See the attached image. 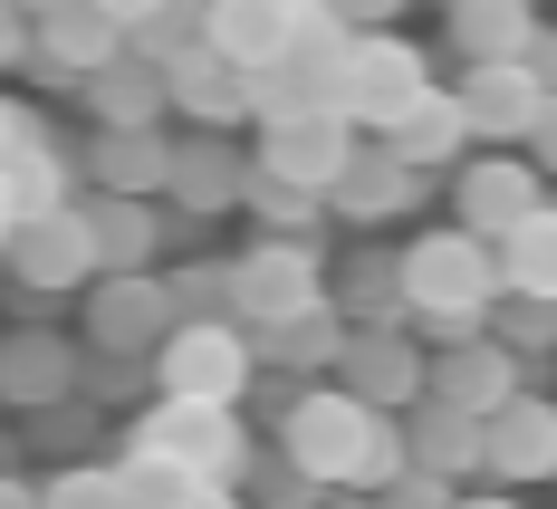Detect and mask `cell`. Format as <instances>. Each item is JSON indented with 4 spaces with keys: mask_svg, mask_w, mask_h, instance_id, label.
I'll return each mask as SVG.
<instances>
[{
    "mask_svg": "<svg viewBox=\"0 0 557 509\" xmlns=\"http://www.w3.org/2000/svg\"><path fill=\"white\" fill-rule=\"evenodd\" d=\"M278 452L298 461L318 491H356V481H375L385 491L394 471H404V413L394 404H366L356 385H318V395H288L278 404Z\"/></svg>",
    "mask_w": 557,
    "mask_h": 509,
    "instance_id": "obj_1",
    "label": "cell"
},
{
    "mask_svg": "<svg viewBox=\"0 0 557 509\" xmlns=\"http://www.w3.org/2000/svg\"><path fill=\"white\" fill-rule=\"evenodd\" d=\"M404 298H413V337L451 346V337H481L491 308H500V240L481 231H423L404 250Z\"/></svg>",
    "mask_w": 557,
    "mask_h": 509,
    "instance_id": "obj_2",
    "label": "cell"
},
{
    "mask_svg": "<svg viewBox=\"0 0 557 509\" xmlns=\"http://www.w3.org/2000/svg\"><path fill=\"white\" fill-rule=\"evenodd\" d=\"M125 461H164V471H193V481H212L231 491L240 471H250V443H240V413L212 395H154V413L125 433Z\"/></svg>",
    "mask_w": 557,
    "mask_h": 509,
    "instance_id": "obj_3",
    "label": "cell"
},
{
    "mask_svg": "<svg viewBox=\"0 0 557 509\" xmlns=\"http://www.w3.org/2000/svg\"><path fill=\"white\" fill-rule=\"evenodd\" d=\"M260 385V346L240 318H173L164 346H154V395H212L240 404Z\"/></svg>",
    "mask_w": 557,
    "mask_h": 509,
    "instance_id": "obj_4",
    "label": "cell"
},
{
    "mask_svg": "<svg viewBox=\"0 0 557 509\" xmlns=\"http://www.w3.org/2000/svg\"><path fill=\"white\" fill-rule=\"evenodd\" d=\"M308 298H327V280H318V231H270V240H250L231 260V318L240 327H270V318L308 308Z\"/></svg>",
    "mask_w": 557,
    "mask_h": 509,
    "instance_id": "obj_5",
    "label": "cell"
},
{
    "mask_svg": "<svg viewBox=\"0 0 557 509\" xmlns=\"http://www.w3.org/2000/svg\"><path fill=\"white\" fill-rule=\"evenodd\" d=\"M433 87V67L413 39H394V29H356V49H346V77H336V115H356L366 135H385L394 115L413 107Z\"/></svg>",
    "mask_w": 557,
    "mask_h": 509,
    "instance_id": "obj_6",
    "label": "cell"
},
{
    "mask_svg": "<svg viewBox=\"0 0 557 509\" xmlns=\"http://www.w3.org/2000/svg\"><path fill=\"white\" fill-rule=\"evenodd\" d=\"M0 270L29 288V298L87 288V280H97V231H87V212H77V202H58V212H20L10 250H0Z\"/></svg>",
    "mask_w": 557,
    "mask_h": 509,
    "instance_id": "obj_7",
    "label": "cell"
},
{
    "mask_svg": "<svg viewBox=\"0 0 557 509\" xmlns=\"http://www.w3.org/2000/svg\"><path fill=\"white\" fill-rule=\"evenodd\" d=\"M173 318H183V308H173L164 270H97V298H87V346H107V356H154Z\"/></svg>",
    "mask_w": 557,
    "mask_h": 509,
    "instance_id": "obj_8",
    "label": "cell"
},
{
    "mask_svg": "<svg viewBox=\"0 0 557 509\" xmlns=\"http://www.w3.org/2000/svg\"><path fill=\"white\" fill-rule=\"evenodd\" d=\"M519 385H529V356H519V346H500L491 327H481V337H451V346H433V356H423V395L461 404V413H500Z\"/></svg>",
    "mask_w": 557,
    "mask_h": 509,
    "instance_id": "obj_9",
    "label": "cell"
},
{
    "mask_svg": "<svg viewBox=\"0 0 557 509\" xmlns=\"http://www.w3.org/2000/svg\"><path fill=\"white\" fill-rule=\"evenodd\" d=\"M413 202H423V164H404L385 135H375V145L356 135L346 173L327 183V212H336V222H356V231H375V222H404Z\"/></svg>",
    "mask_w": 557,
    "mask_h": 509,
    "instance_id": "obj_10",
    "label": "cell"
},
{
    "mask_svg": "<svg viewBox=\"0 0 557 509\" xmlns=\"http://www.w3.org/2000/svg\"><path fill=\"white\" fill-rule=\"evenodd\" d=\"M356 115H336V107H298V115H278V125H260V164L288 173V183H308V193H327L336 173H346V154H356Z\"/></svg>",
    "mask_w": 557,
    "mask_h": 509,
    "instance_id": "obj_11",
    "label": "cell"
},
{
    "mask_svg": "<svg viewBox=\"0 0 557 509\" xmlns=\"http://www.w3.org/2000/svg\"><path fill=\"white\" fill-rule=\"evenodd\" d=\"M539 202H548L539 193V154H481V164H461V183H451V222L481 231V240L519 231Z\"/></svg>",
    "mask_w": 557,
    "mask_h": 509,
    "instance_id": "obj_12",
    "label": "cell"
},
{
    "mask_svg": "<svg viewBox=\"0 0 557 509\" xmlns=\"http://www.w3.org/2000/svg\"><path fill=\"white\" fill-rule=\"evenodd\" d=\"M481 471L491 481H557V404L519 385L500 413H481Z\"/></svg>",
    "mask_w": 557,
    "mask_h": 509,
    "instance_id": "obj_13",
    "label": "cell"
},
{
    "mask_svg": "<svg viewBox=\"0 0 557 509\" xmlns=\"http://www.w3.org/2000/svg\"><path fill=\"white\" fill-rule=\"evenodd\" d=\"M240 183H250V154H231V125H202L193 145H173L164 202L183 222H222V212H240Z\"/></svg>",
    "mask_w": 557,
    "mask_h": 509,
    "instance_id": "obj_14",
    "label": "cell"
},
{
    "mask_svg": "<svg viewBox=\"0 0 557 509\" xmlns=\"http://www.w3.org/2000/svg\"><path fill=\"white\" fill-rule=\"evenodd\" d=\"M115 49H125V20L97 10V0H49V10H29V58H39L49 77H97Z\"/></svg>",
    "mask_w": 557,
    "mask_h": 509,
    "instance_id": "obj_15",
    "label": "cell"
},
{
    "mask_svg": "<svg viewBox=\"0 0 557 509\" xmlns=\"http://www.w3.org/2000/svg\"><path fill=\"white\" fill-rule=\"evenodd\" d=\"M336 385H356L366 404H404L423 395V337L413 327H346V346H336Z\"/></svg>",
    "mask_w": 557,
    "mask_h": 509,
    "instance_id": "obj_16",
    "label": "cell"
},
{
    "mask_svg": "<svg viewBox=\"0 0 557 509\" xmlns=\"http://www.w3.org/2000/svg\"><path fill=\"white\" fill-rule=\"evenodd\" d=\"M539 97H548V87H539L529 58H471V77H461V115H471L481 145H529Z\"/></svg>",
    "mask_w": 557,
    "mask_h": 509,
    "instance_id": "obj_17",
    "label": "cell"
},
{
    "mask_svg": "<svg viewBox=\"0 0 557 509\" xmlns=\"http://www.w3.org/2000/svg\"><path fill=\"white\" fill-rule=\"evenodd\" d=\"M77 212L97 231V270H154V250L183 231L164 193H97V202H77Z\"/></svg>",
    "mask_w": 557,
    "mask_h": 509,
    "instance_id": "obj_18",
    "label": "cell"
},
{
    "mask_svg": "<svg viewBox=\"0 0 557 509\" xmlns=\"http://www.w3.org/2000/svg\"><path fill=\"white\" fill-rule=\"evenodd\" d=\"M346 327H356V318H346L336 298H308V308L270 318V327H250V346H260V365H278V375H336Z\"/></svg>",
    "mask_w": 557,
    "mask_h": 509,
    "instance_id": "obj_19",
    "label": "cell"
},
{
    "mask_svg": "<svg viewBox=\"0 0 557 509\" xmlns=\"http://www.w3.org/2000/svg\"><path fill=\"white\" fill-rule=\"evenodd\" d=\"M164 97L193 115V125H240V115H250L240 58H222L212 39H193V49H173V58H164Z\"/></svg>",
    "mask_w": 557,
    "mask_h": 509,
    "instance_id": "obj_20",
    "label": "cell"
},
{
    "mask_svg": "<svg viewBox=\"0 0 557 509\" xmlns=\"http://www.w3.org/2000/svg\"><path fill=\"white\" fill-rule=\"evenodd\" d=\"M87 365H77V346L58 337V327H20V337H0V404H67Z\"/></svg>",
    "mask_w": 557,
    "mask_h": 509,
    "instance_id": "obj_21",
    "label": "cell"
},
{
    "mask_svg": "<svg viewBox=\"0 0 557 509\" xmlns=\"http://www.w3.org/2000/svg\"><path fill=\"white\" fill-rule=\"evenodd\" d=\"M404 452L423 461V471H443V481L481 471V413H461L443 395H413L404 404Z\"/></svg>",
    "mask_w": 557,
    "mask_h": 509,
    "instance_id": "obj_22",
    "label": "cell"
},
{
    "mask_svg": "<svg viewBox=\"0 0 557 509\" xmlns=\"http://www.w3.org/2000/svg\"><path fill=\"white\" fill-rule=\"evenodd\" d=\"M385 145L404 154V164L433 173V164H451L461 145H481V135H471V115H461V87H423V97L385 125Z\"/></svg>",
    "mask_w": 557,
    "mask_h": 509,
    "instance_id": "obj_23",
    "label": "cell"
},
{
    "mask_svg": "<svg viewBox=\"0 0 557 509\" xmlns=\"http://www.w3.org/2000/svg\"><path fill=\"white\" fill-rule=\"evenodd\" d=\"M77 87H87V115H97V125H154V115L173 107V97H164V67L135 58V49H115L107 67L77 77Z\"/></svg>",
    "mask_w": 557,
    "mask_h": 509,
    "instance_id": "obj_24",
    "label": "cell"
},
{
    "mask_svg": "<svg viewBox=\"0 0 557 509\" xmlns=\"http://www.w3.org/2000/svg\"><path fill=\"white\" fill-rule=\"evenodd\" d=\"M87 173H97V193H164L173 145L154 135V125H97V145H87Z\"/></svg>",
    "mask_w": 557,
    "mask_h": 509,
    "instance_id": "obj_25",
    "label": "cell"
},
{
    "mask_svg": "<svg viewBox=\"0 0 557 509\" xmlns=\"http://www.w3.org/2000/svg\"><path fill=\"white\" fill-rule=\"evenodd\" d=\"M336 308L356 318V327H413V298H404V250H356L346 270H336V288H327Z\"/></svg>",
    "mask_w": 557,
    "mask_h": 509,
    "instance_id": "obj_26",
    "label": "cell"
},
{
    "mask_svg": "<svg viewBox=\"0 0 557 509\" xmlns=\"http://www.w3.org/2000/svg\"><path fill=\"white\" fill-rule=\"evenodd\" d=\"M308 0H212V49L260 67V58H288V29H298Z\"/></svg>",
    "mask_w": 557,
    "mask_h": 509,
    "instance_id": "obj_27",
    "label": "cell"
},
{
    "mask_svg": "<svg viewBox=\"0 0 557 509\" xmlns=\"http://www.w3.org/2000/svg\"><path fill=\"white\" fill-rule=\"evenodd\" d=\"M451 10V58L471 67V58H529V29H539V10L529 0H443Z\"/></svg>",
    "mask_w": 557,
    "mask_h": 509,
    "instance_id": "obj_28",
    "label": "cell"
},
{
    "mask_svg": "<svg viewBox=\"0 0 557 509\" xmlns=\"http://www.w3.org/2000/svg\"><path fill=\"white\" fill-rule=\"evenodd\" d=\"M500 288L557 298V202H539L519 231H500Z\"/></svg>",
    "mask_w": 557,
    "mask_h": 509,
    "instance_id": "obj_29",
    "label": "cell"
},
{
    "mask_svg": "<svg viewBox=\"0 0 557 509\" xmlns=\"http://www.w3.org/2000/svg\"><path fill=\"white\" fill-rule=\"evenodd\" d=\"M240 212H250V222H270V231H318V222H327V193H308V183H288V173H270L260 154H250Z\"/></svg>",
    "mask_w": 557,
    "mask_h": 509,
    "instance_id": "obj_30",
    "label": "cell"
},
{
    "mask_svg": "<svg viewBox=\"0 0 557 509\" xmlns=\"http://www.w3.org/2000/svg\"><path fill=\"white\" fill-rule=\"evenodd\" d=\"M0 173H10V202H20V212H58V202H67V154H58L39 125L0 154Z\"/></svg>",
    "mask_w": 557,
    "mask_h": 509,
    "instance_id": "obj_31",
    "label": "cell"
},
{
    "mask_svg": "<svg viewBox=\"0 0 557 509\" xmlns=\"http://www.w3.org/2000/svg\"><path fill=\"white\" fill-rule=\"evenodd\" d=\"M193 39H212V0H154V10L125 29V49L154 58V67H164L173 49H193Z\"/></svg>",
    "mask_w": 557,
    "mask_h": 509,
    "instance_id": "obj_32",
    "label": "cell"
},
{
    "mask_svg": "<svg viewBox=\"0 0 557 509\" xmlns=\"http://www.w3.org/2000/svg\"><path fill=\"white\" fill-rule=\"evenodd\" d=\"M491 337H500V346H519V356H548V346H557V298L500 288V308H491Z\"/></svg>",
    "mask_w": 557,
    "mask_h": 509,
    "instance_id": "obj_33",
    "label": "cell"
},
{
    "mask_svg": "<svg viewBox=\"0 0 557 509\" xmlns=\"http://www.w3.org/2000/svg\"><path fill=\"white\" fill-rule=\"evenodd\" d=\"M164 288H173V308H183V318H231V270H222V260L164 270Z\"/></svg>",
    "mask_w": 557,
    "mask_h": 509,
    "instance_id": "obj_34",
    "label": "cell"
},
{
    "mask_svg": "<svg viewBox=\"0 0 557 509\" xmlns=\"http://www.w3.org/2000/svg\"><path fill=\"white\" fill-rule=\"evenodd\" d=\"M49 491H58V500H87V509H115V500H135V481H125V471H58Z\"/></svg>",
    "mask_w": 557,
    "mask_h": 509,
    "instance_id": "obj_35",
    "label": "cell"
},
{
    "mask_svg": "<svg viewBox=\"0 0 557 509\" xmlns=\"http://www.w3.org/2000/svg\"><path fill=\"white\" fill-rule=\"evenodd\" d=\"M250 491H260V500H308L318 481H308L298 461H270V471H250Z\"/></svg>",
    "mask_w": 557,
    "mask_h": 509,
    "instance_id": "obj_36",
    "label": "cell"
},
{
    "mask_svg": "<svg viewBox=\"0 0 557 509\" xmlns=\"http://www.w3.org/2000/svg\"><path fill=\"white\" fill-rule=\"evenodd\" d=\"M529 154H539V173H557V87L539 97V115H529Z\"/></svg>",
    "mask_w": 557,
    "mask_h": 509,
    "instance_id": "obj_37",
    "label": "cell"
},
{
    "mask_svg": "<svg viewBox=\"0 0 557 509\" xmlns=\"http://www.w3.org/2000/svg\"><path fill=\"white\" fill-rule=\"evenodd\" d=\"M29 58V29H20V0H0V67H20Z\"/></svg>",
    "mask_w": 557,
    "mask_h": 509,
    "instance_id": "obj_38",
    "label": "cell"
},
{
    "mask_svg": "<svg viewBox=\"0 0 557 509\" xmlns=\"http://www.w3.org/2000/svg\"><path fill=\"white\" fill-rule=\"evenodd\" d=\"M529 67H539V87H557V29H529Z\"/></svg>",
    "mask_w": 557,
    "mask_h": 509,
    "instance_id": "obj_39",
    "label": "cell"
},
{
    "mask_svg": "<svg viewBox=\"0 0 557 509\" xmlns=\"http://www.w3.org/2000/svg\"><path fill=\"white\" fill-rule=\"evenodd\" d=\"M336 10H346L356 29H385V20H394V10H404V0H336Z\"/></svg>",
    "mask_w": 557,
    "mask_h": 509,
    "instance_id": "obj_40",
    "label": "cell"
},
{
    "mask_svg": "<svg viewBox=\"0 0 557 509\" xmlns=\"http://www.w3.org/2000/svg\"><path fill=\"white\" fill-rule=\"evenodd\" d=\"M20 135H29V115H20V107H10V97H0V154H10Z\"/></svg>",
    "mask_w": 557,
    "mask_h": 509,
    "instance_id": "obj_41",
    "label": "cell"
},
{
    "mask_svg": "<svg viewBox=\"0 0 557 509\" xmlns=\"http://www.w3.org/2000/svg\"><path fill=\"white\" fill-rule=\"evenodd\" d=\"M10 231H20V202H10V173H0V250H10Z\"/></svg>",
    "mask_w": 557,
    "mask_h": 509,
    "instance_id": "obj_42",
    "label": "cell"
},
{
    "mask_svg": "<svg viewBox=\"0 0 557 509\" xmlns=\"http://www.w3.org/2000/svg\"><path fill=\"white\" fill-rule=\"evenodd\" d=\"M97 10H115V20H125V29H135V20H145V10H154V0H97Z\"/></svg>",
    "mask_w": 557,
    "mask_h": 509,
    "instance_id": "obj_43",
    "label": "cell"
},
{
    "mask_svg": "<svg viewBox=\"0 0 557 509\" xmlns=\"http://www.w3.org/2000/svg\"><path fill=\"white\" fill-rule=\"evenodd\" d=\"M20 10H49V0H20Z\"/></svg>",
    "mask_w": 557,
    "mask_h": 509,
    "instance_id": "obj_44",
    "label": "cell"
}]
</instances>
